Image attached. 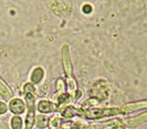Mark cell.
Wrapping results in <instances>:
<instances>
[{
  "instance_id": "obj_7",
  "label": "cell",
  "mask_w": 147,
  "mask_h": 129,
  "mask_svg": "<svg viewBox=\"0 0 147 129\" xmlns=\"http://www.w3.org/2000/svg\"><path fill=\"white\" fill-rule=\"evenodd\" d=\"M49 124V117L43 116V114H38L35 116V125L36 127L39 129H43L48 126Z\"/></svg>"
},
{
  "instance_id": "obj_10",
  "label": "cell",
  "mask_w": 147,
  "mask_h": 129,
  "mask_svg": "<svg viewBox=\"0 0 147 129\" xmlns=\"http://www.w3.org/2000/svg\"><path fill=\"white\" fill-rule=\"evenodd\" d=\"M7 111V104H5L2 101H0V116L1 114H6Z\"/></svg>"
},
{
  "instance_id": "obj_5",
  "label": "cell",
  "mask_w": 147,
  "mask_h": 129,
  "mask_svg": "<svg viewBox=\"0 0 147 129\" xmlns=\"http://www.w3.org/2000/svg\"><path fill=\"white\" fill-rule=\"evenodd\" d=\"M0 95L2 96V98L6 101H9L13 99L14 94L11 90V88L9 87L3 79L0 78Z\"/></svg>"
},
{
  "instance_id": "obj_4",
  "label": "cell",
  "mask_w": 147,
  "mask_h": 129,
  "mask_svg": "<svg viewBox=\"0 0 147 129\" xmlns=\"http://www.w3.org/2000/svg\"><path fill=\"white\" fill-rule=\"evenodd\" d=\"M37 109L41 114H50L53 113L56 110L55 104L46 100H40L37 104Z\"/></svg>"
},
{
  "instance_id": "obj_2",
  "label": "cell",
  "mask_w": 147,
  "mask_h": 129,
  "mask_svg": "<svg viewBox=\"0 0 147 129\" xmlns=\"http://www.w3.org/2000/svg\"><path fill=\"white\" fill-rule=\"evenodd\" d=\"M26 104L20 98H13L9 102V110L15 116H18L25 112Z\"/></svg>"
},
{
  "instance_id": "obj_1",
  "label": "cell",
  "mask_w": 147,
  "mask_h": 129,
  "mask_svg": "<svg viewBox=\"0 0 147 129\" xmlns=\"http://www.w3.org/2000/svg\"><path fill=\"white\" fill-rule=\"evenodd\" d=\"M26 105L28 108L26 120H25V129H32L35 124V94L27 93L25 94Z\"/></svg>"
},
{
  "instance_id": "obj_9",
  "label": "cell",
  "mask_w": 147,
  "mask_h": 129,
  "mask_svg": "<svg viewBox=\"0 0 147 129\" xmlns=\"http://www.w3.org/2000/svg\"><path fill=\"white\" fill-rule=\"evenodd\" d=\"M24 93H31V94H35V88L34 86L32 85L31 82H28L24 85Z\"/></svg>"
},
{
  "instance_id": "obj_12",
  "label": "cell",
  "mask_w": 147,
  "mask_h": 129,
  "mask_svg": "<svg viewBox=\"0 0 147 129\" xmlns=\"http://www.w3.org/2000/svg\"><path fill=\"white\" fill-rule=\"evenodd\" d=\"M57 129H65V128H63V127H61V128H57Z\"/></svg>"
},
{
  "instance_id": "obj_3",
  "label": "cell",
  "mask_w": 147,
  "mask_h": 129,
  "mask_svg": "<svg viewBox=\"0 0 147 129\" xmlns=\"http://www.w3.org/2000/svg\"><path fill=\"white\" fill-rule=\"evenodd\" d=\"M62 59H63V69L65 73L70 76L71 74V61H70V54H69V49L67 45H63L62 48Z\"/></svg>"
},
{
  "instance_id": "obj_8",
  "label": "cell",
  "mask_w": 147,
  "mask_h": 129,
  "mask_svg": "<svg viewBox=\"0 0 147 129\" xmlns=\"http://www.w3.org/2000/svg\"><path fill=\"white\" fill-rule=\"evenodd\" d=\"M10 126L12 129H22L23 127V120L20 116H14L11 118L10 121Z\"/></svg>"
},
{
  "instance_id": "obj_11",
  "label": "cell",
  "mask_w": 147,
  "mask_h": 129,
  "mask_svg": "<svg viewBox=\"0 0 147 129\" xmlns=\"http://www.w3.org/2000/svg\"><path fill=\"white\" fill-rule=\"evenodd\" d=\"M59 123H60V120H59V118L57 117H53L52 118V121H51L50 123V125L52 127H57L59 126Z\"/></svg>"
},
{
  "instance_id": "obj_6",
  "label": "cell",
  "mask_w": 147,
  "mask_h": 129,
  "mask_svg": "<svg viewBox=\"0 0 147 129\" xmlns=\"http://www.w3.org/2000/svg\"><path fill=\"white\" fill-rule=\"evenodd\" d=\"M44 70L42 67H36L32 70L30 80L31 82V84H39V82L43 79L44 77Z\"/></svg>"
}]
</instances>
